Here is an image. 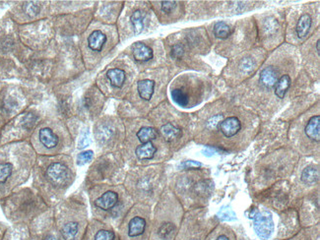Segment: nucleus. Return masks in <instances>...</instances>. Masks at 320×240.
<instances>
[{"label": "nucleus", "instance_id": "72a5a7b5", "mask_svg": "<svg viewBox=\"0 0 320 240\" xmlns=\"http://www.w3.org/2000/svg\"><path fill=\"white\" fill-rule=\"evenodd\" d=\"M184 54V49L181 45H175L172 49V56L174 58H181Z\"/></svg>", "mask_w": 320, "mask_h": 240}, {"label": "nucleus", "instance_id": "2f4dec72", "mask_svg": "<svg viewBox=\"0 0 320 240\" xmlns=\"http://www.w3.org/2000/svg\"><path fill=\"white\" fill-rule=\"evenodd\" d=\"M89 144H90L89 131L88 130H83L81 135H80L79 142H78V149H84V148L88 147Z\"/></svg>", "mask_w": 320, "mask_h": 240}, {"label": "nucleus", "instance_id": "e433bc0d", "mask_svg": "<svg viewBox=\"0 0 320 240\" xmlns=\"http://www.w3.org/2000/svg\"><path fill=\"white\" fill-rule=\"evenodd\" d=\"M181 165L185 169H191V168L200 167L202 164L200 162H198V161H195V160H187V161H184Z\"/></svg>", "mask_w": 320, "mask_h": 240}, {"label": "nucleus", "instance_id": "a19ab883", "mask_svg": "<svg viewBox=\"0 0 320 240\" xmlns=\"http://www.w3.org/2000/svg\"><path fill=\"white\" fill-rule=\"evenodd\" d=\"M316 52H317V54L320 53V41L319 40L316 42Z\"/></svg>", "mask_w": 320, "mask_h": 240}, {"label": "nucleus", "instance_id": "58836bf2", "mask_svg": "<svg viewBox=\"0 0 320 240\" xmlns=\"http://www.w3.org/2000/svg\"><path fill=\"white\" fill-rule=\"evenodd\" d=\"M7 228L3 225V224H1V223H0V238H1L2 237V235L4 234V232H5V230H6Z\"/></svg>", "mask_w": 320, "mask_h": 240}, {"label": "nucleus", "instance_id": "9d476101", "mask_svg": "<svg viewBox=\"0 0 320 240\" xmlns=\"http://www.w3.org/2000/svg\"><path fill=\"white\" fill-rule=\"evenodd\" d=\"M82 240H117L116 234L113 229L100 227L96 230H89L84 233Z\"/></svg>", "mask_w": 320, "mask_h": 240}, {"label": "nucleus", "instance_id": "f03ea898", "mask_svg": "<svg viewBox=\"0 0 320 240\" xmlns=\"http://www.w3.org/2000/svg\"><path fill=\"white\" fill-rule=\"evenodd\" d=\"M44 177L48 183L56 189H63L69 186L73 175L70 167L63 161H52L44 170Z\"/></svg>", "mask_w": 320, "mask_h": 240}, {"label": "nucleus", "instance_id": "c756f323", "mask_svg": "<svg viewBox=\"0 0 320 240\" xmlns=\"http://www.w3.org/2000/svg\"><path fill=\"white\" fill-rule=\"evenodd\" d=\"M94 157V153L93 151H85V152H82L80 153L78 156H77V164L78 165H84L88 162H90L92 160Z\"/></svg>", "mask_w": 320, "mask_h": 240}, {"label": "nucleus", "instance_id": "a878e982", "mask_svg": "<svg viewBox=\"0 0 320 240\" xmlns=\"http://www.w3.org/2000/svg\"><path fill=\"white\" fill-rule=\"evenodd\" d=\"M172 98L175 101V103L176 105H178L179 107H185L189 104L188 96L183 91H181L179 89H175L172 91Z\"/></svg>", "mask_w": 320, "mask_h": 240}, {"label": "nucleus", "instance_id": "dca6fc26", "mask_svg": "<svg viewBox=\"0 0 320 240\" xmlns=\"http://www.w3.org/2000/svg\"><path fill=\"white\" fill-rule=\"evenodd\" d=\"M115 134L116 129L109 124H103L99 126V128L96 130V138L101 144L109 143L114 138Z\"/></svg>", "mask_w": 320, "mask_h": 240}, {"label": "nucleus", "instance_id": "4be33fe9", "mask_svg": "<svg viewBox=\"0 0 320 240\" xmlns=\"http://www.w3.org/2000/svg\"><path fill=\"white\" fill-rule=\"evenodd\" d=\"M290 86H291V77L289 75H283L278 79V81L275 84V95L279 99H284Z\"/></svg>", "mask_w": 320, "mask_h": 240}, {"label": "nucleus", "instance_id": "b1692460", "mask_svg": "<svg viewBox=\"0 0 320 240\" xmlns=\"http://www.w3.org/2000/svg\"><path fill=\"white\" fill-rule=\"evenodd\" d=\"M144 19H145V13L140 10H136L131 15L130 20L135 34H140L144 30Z\"/></svg>", "mask_w": 320, "mask_h": 240}, {"label": "nucleus", "instance_id": "cd10ccee", "mask_svg": "<svg viewBox=\"0 0 320 240\" xmlns=\"http://www.w3.org/2000/svg\"><path fill=\"white\" fill-rule=\"evenodd\" d=\"M255 67V63L254 61L252 60V58L250 57H247V58H243L241 61H240V64H239V69L242 73L244 74H249L253 71Z\"/></svg>", "mask_w": 320, "mask_h": 240}, {"label": "nucleus", "instance_id": "20e7f679", "mask_svg": "<svg viewBox=\"0 0 320 240\" xmlns=\"http://www.w3.org/2000/svg\"><path fill=\"white\" fill-rule=\"evenodd\" d=\"M253 227L256 234L263 240H267L273 233L274 222L270 213L259 212L253 216Z\"/></svg>", "mask_w": 320, "mask_h": 240}, {"label": "nucleus", "instance_id": "5701e85b", "mask_svg": "<svg viewBox=\"0 0 320 240\" xmlns=\"http://www.w3.org/2000/svg\"><path fill=\"white\" fill-rule=\"evenodd\" d=\"M318 178H319V171L314 166H307L306 168H304L300 176L301 181L307 185L316 183Z\"/></svg>", "mask_w": 320, "mask_h": 240}, {"label": "nucleus", "instance_id": "aec40b11", "mask_svg": "<svg viewBox=\"0 0 320 240\" xmlns=\"http://www.w3.org/2000/svg\"><path fill=\"white\" fill-rule=\"evenodd\" d=\"M107 76L111 84L116 88H121L125 81V72L119 68L110 69L107 73Z\"/></svg>", "mask_w": 320, "mask_h": 240}, {"label": "nucleus", "instance_id": "6ab92c4d", "mask_svg": "<svg viewBox=\"0 0 320 240\" xmlns=\"http://www.w3.org/2000/svg\"><path fill=\"white\" fill-rule=\"evenodd\" d=\"M311 24H312V20H311V17L308 15V14H303L299 17V20L296 24V28H295V31H296V35L298 37V39H304L310 28H311Z\"/></svg>", "mask_w": 320, "mask_h": 240}, {"label": "nucleus", "instance_id": "ea45409f", "mask_svg": "<svg viewBox=\"0 0 320 240\" xmlns=\"http://www.w3.org/2000/svg\"><path fill=\"white\" fill-rule=\"evenodd\" d=\"M216 240H230V238L226 234H221L218 236V238Z\"/></svg>", "mask_w": 320, "mask_h": 240}, {"label": "nucleus", "instance_id": "1a4fd4ad", "mask_svg": "<svg viewBox=\"0 0 320 240\" xmlns=\"http://www.w3.org/2000/svg\"><path fill=\"white\" fill-rule=\"evenodd\" d=\"M219 127L225 137L232 138L239 132V130L241 129V123L239 119L236 118L235 116H231L223 120L219 125Z\"/></svg>", "mask_w": 320, "mask_h": 240}, {"label": "nucleus", "instance_id": "79ce46f5", "mask_svg": "<svg viewBox=\"0 0 320 240\" xmlns=\"http://www.w3.org/2000/svg\"><path fill=\"white\" fill-rule=\"evenodd\" d=\"M0 240H9V238H8L7 234L4 232V234L2 235V237H1V238H0Z\"/></svg>", "mask_w": 320, "mask_h": 240}, {"label": "nucleus", "instance_id": "393cba45", "mask_svg": "<svg viewBox=\"0 0 320 240\" xmlns=\"http://www.w3.org/2000/svg\"><path fill=\"white\" fill-rule=\"evenodd\" d=\"M232 33L231 27L224 21L217 22L214 26V35L218 39H227Z\"/></svg>", "mask_w": 320, "mask_h": 240}, {"label": "nucleus", "instance_id": "0eeeda50", "mask_svg": "<svg viewBox=\"0 0 320 240\" xmlns=\"http://www.w3.org/2000/svg\"><path fill=\"white\" fill-rule=\"evenodd\" d=\"M119 196L116 191L109 190L103 193L94 201V206L104 212H111L117 206Z\"/></svg>", "mask_w": 320, "mask_h": 240}, {"label": "nucleus", "instance_id": "c9c22d12", "mask_svg": "<svg viewBox=\"0 0 320 240\" xmlns=\"http://www.w3.org/2000/svg\"><path fill=\"white\" fill-rule=\"evenodd\" d=\"M278 28V22L275 19H269L265 23V29L268 33L275 32Z\"/></svg>", "mask_w": 320, "mask_h": 240}, {"label": "nucleus", "instance_id": "bb28decb", "mask_svg": "<svg viewBox=\"0 0 320 240\" xmlns=\"http://www.w3.org/2000/svg\"><path fill=\"white\" fill-rule=\"evenodd\" d=\"M218 216L223 219V220H227V221H231V220H234L236 218V215L234 213V212L229 208V207H223L219 213H218Z\"/></svg>", "mask_w": 320, "mask_h": 240}, {"label": "nucleus", "instance_id": "7ed1b4c3", "mask_svg": "<svg viewBox=\"0 0 320 240\" xmlns=\"http://www.w3.org/2000/svg\"><path fill=\"white\" fill-rule=\"evenodd\" d=\"M123 232L124 237L122 240H147L148 221L146 217L141 215L132 216Z\"/></svg>", "mask_w": 320, "mask_h": 240}, {"label": "nucleus", "instance_id": "412c9836", "mask_svg": "<svg viewBox=\"0 0 320 240\" xmlns=\"http://www.w3.org/2000/svg\"><path fill=\"white\" fill-rule=\"evenodd\" d=\"M138 140L141 144L153 142L159 136L158 131L153 127H142L136 134Z\"/></svg>", "mask_w": 320, "mask_h": 240}, {"label": "nucleus", "instance_id": "39448f33", "mask_svg": "<svg viewBox=\"0 0 320 240\" xmlns=\"http://www.w3.org/2000/svg\"><path fill=\"white\" fill-rule=\"evenodd\" d=\"M30 229L31 240H61L58 228L33 224Z\"/></svg>", "mask_w": 320, "mask_h": 240}, {"label": "nucleus", "instance_id": "c85d7f7f", "mask_svg": "<svg viewBox=\"0 0 320 240\" xmlns=\"http://www.w3.org/2000/svg\"><path fill=\"white\" fill-rule=\"evenodd\" d=\"M24 11L26 12L27 15H29L30 17H35L39 14L40 12V5L35 3V2H27L24 5Z\"/></svg>", "mask_w": 320, "mask_h": 240}, {"label": "nucleus", "instance_id": "7c9ffc66", "mask_svg": "<svg viewBox=\"0 0 320 240\" xmlns=\"http://www.w3.org/2000/svg\"><path fill=\"white\" fill-rule=\"evenodd\" d=\"M223 121V115L222 114H217V115H214L213 117H211L207 123H206V127L210 130H213L215 128H217L221 122Z\"/></svg>", "mask_w": 320, "mask_h": 240}, {"label": "nucleus", "instance_id": "ddd939ff", "mask_svg": "<svg viewBox=\"0 0 320 240\" xmlns=\"http://www.w3.org/2000/svg\"><path fill=\"white\" fill-rule=\"evenodd\" d=\"M305 134L306 136L316 142L320 140V116L316 115L311 117L306 126H305Z\"/></svg>", "mask_w": 320, "mask_h": 240}, {"label": "nucleus", "instance_id": "2eb2a0df", "mask_svg": "<svg viewBox=\"0 0 320 240\" xmlns=\"http://www.w3.org/2000/svg\"><path fill=\"white\" fill-rule=\"evenodd\" d=\"M107 42V36L101 31H94L88 38V45L92 51L101 52Z\"/></svg>", "mask_w": 320, "mask_h": 240}, {"label": "nucleus", "instance_id": "f704fd0d", "mask_svg": "<svg viewBox=\"0 0 320 240\" xmlns=\"http://www.w3.org/2000/svg\"><path fill=\"white\" fill-rule=\"evenodd\" d=\"M176 7L175 1H163L162 2V11L165 13H171Z\"/></svg>", "mask_w": 320, "mask_h": 240}, {"label": "nucleus", "instance_id": "a211bd4d", "mask_svg": "<svg viewBox=\"0 0 320 240\" xmlns=\"http://www.w3.org/2000/svg\"><path fill=\"white\" fill-rule=\"evenodd\" d=\"M154 88H155V82L148 79L139 81L137 84L139 96L144 101H150V99L154 94Z\"/></svg>", "mask_w": 320, "mask_h": 240}, {"label": "nucleus", "instance_id": "9b49d317", "mask_svg": "<svg viewBox=\"0 0 320 240\" xmlns=\"http://www.w3.org/2000/svg\"><path fill=\"white\" fill-rule=\"evenodd\" d=\"M157 147L153 144V142H148L144 144H140L135 149V156L139 160H152L156 153H157Z\"/></svg>", "mask_w": 320, "mask_h": 240}, {"label": "nucleus", "instance_id": "f3484780", "mask_svg": "<svg viewBox=\"0 0 320 240\" xmlns=\"http://www.w3.org/2000/svg\"><path fill=\"white\" fill-rule=\"evenodd\" d=\"M161 134H162L163 138L165 139V141L171 143V142H174L176 139H178L182 135V132H181V129L173 125L172 123H167L162 126Z\"/></svg>", "mask_w": 320, "mask_h": 240}, {"label": "nucleus", "instance_id": "4c0bfd02", "mask_svg": "<svg viewBox=\"0 0 320 240\" xmlns=\"http://www.w3.org/2000/svg\"><path fill=\"white\" fill-rule=\"evenodd\" d=\"M219 151H220L219 149H216V148H211V147H209V148H207L206 150H204V151H203V153H204V155H205V156H207V157H211V156H213V155L217 154Z\"/></svg>", "mask_w": 320, "mask_h": 240}, {"label": "nucleus", "instance_id": "6e6552de", "mask_svg": "<svg viewBox=\"0 0 320 240\" xmlns=\"http://www.w3.org/2000/svg\"><path fill=\"white\" fill-rule=\"evenodd\" d=\"M38 138L41 145L47 150L56 149L59 144V137L51 128L48 127L42 128L39 131Z\"/></svg>", "mask_w": 320, "mask_h": 240}, {"label": "nucleus", "instance_id": "f8f14e48", "mask_svg": "<svg viewBox=\"0 0 320 240\" xmlns=\"http://www.w3.org/2000/svg\"><path fill=\"white\" fill-rule=\"evenodd\" d=\"M133 57L136 61L146 62L153 58V51L142 43H136L133 47Z\"/></svg>", "mask_w": 320, "mask_h": 240}, {"label": "nucleus", "instance_id": "f257e3e1", "mask_svg": "<svg viewBox=\"0 0 320 240\" xmlns=\"http://www.w3.org/2000/svg\"><path fill=\"white\" fill-rule=\"evenodd\" d=\"M39 211V201L30 191L14 195L6 204L7 216L13 222H28Z\"/></svg>", "mask_w": 320, "mask_h": 240}, {"label": "nucleus", "instance_id": "4468645a", "mask_svg": "<svg viewBox=\"0 0 320 240\" xmlns=\"http://www.w3.org/2000/svg\"><path fill=\"white\" fill-rule=\"evenodd\" d=\"M259 80H260V83L264 87L272 88L275 86L276 82L278 81V73L275 68H273L271 66L266 67L261 71Z\"/></svg>", "mask_w": 320, "mask_h": 240}, {"label": "nucleus", "instance_id": "423d86ee", "mask_svg": "<svg viewBox=\"0 0 320 240\" xmlns=\"http://www.w3.org/2000/svg\"><path fill=\"white\" fill-rule=\"evenodd\" d=\"M16 170V164L13 160L6 158L0 160V188L6 189L9 187L8 184L15 180Z\"/></svg>", "mask_w": 320, "mask_h": 240}, {"label": "nucleus", "instance_id": "473e14b6", "mask_svg": "<svg viewBox=\"0 0 320 240\" xmlns=\"http://www.w3.org/2000/svg\"><path fill=\"white\" fill-rule=\"evenodd\" d=\"M208 181H201L195 185V190L199 195H205L211 189V184H207Z\"/></svg>", "mask_w": 320, "mask_h": 240}]
</instances>
